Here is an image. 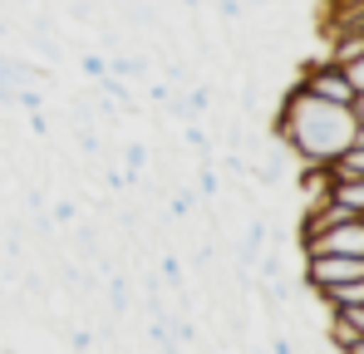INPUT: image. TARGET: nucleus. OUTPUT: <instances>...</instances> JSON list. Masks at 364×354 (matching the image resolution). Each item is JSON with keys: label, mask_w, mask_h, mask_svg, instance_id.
I'll list each match as a JSON object with an SVG mask.
<instances>
[{"label": "nucleus", "mask_w": 364, "mask_h": 354, "mask_svg": "<svg viewBox=\"0 0 364 354\" xmlns=\"http://www.w3.org/2000/svg\"><path fill=\"white\" fill-rule=\"evenodd\" d=\"M79 69H84L89 79H104V74H109V59L104 55H79Z\"/></svg>", "instance_id": "423d86ee"}, {"label": "nucleus", "mask_w": 364, "mask_h": 354, "mask_svg": "<svg viewBox=\"0 0 364 354\" xmlns=\"http://www.w3.org/2000/svg\"><path fill=\"white\" fill-rule=\"evenodd\" d=\"M301 89H310L315 99H330V104H355V84L345 79V69L340 64H330V59H310L301 64V79H296Z\"/></svg>", "instance_id": "7ed1b4c3"}, {"label": "nucleus", "mask_w": 364, "mask_h": 354, "mask_svg": "<svg viewBox=\"0 0 364 354\" xmlns=\"http://www.w3.org/2000/svg\"><path fill=\"white\" fill-rule=\"evenodd\" d=\"M330 202H340V207H350L355 217H364V177H335Z\"/></svg>", "instance_id": "39448f33"}, {"label": "nucleus", "mask_w": 364, "mask_h": 354, "mask_svg": "<svg viewBox=\"0 0 364 354\" xmlns=\"http://www.w3.org/2000/svg\"><path fill=\"white\" fill-rule=\"evenodd\" d=\"M355 128H360V118L350 104L315 99L301 84H291L281 94L276 118H271V138H281L296 153V163H335L355 143Z\"/></svg>", "instance_id": "f257e3e1"}, {"label": "nucleus", "mask_w": 364, "mask_h": 354, "mask_svg": "<svg viewBox=\"0 0 364 354\" xmlns=\"http://www.w3.org/2000/svg\"><path fill=\"white\" fill-rule=\"evenodd\" d=\"M340 69H345V79L355 84V94H364V55H360V59H350V64H340Z\"/></svg>", "instance_id": "0eeeda50"}, {"label": "nucleus", "mask_w": 364, "mask_h": 354, "mask_svg": "<svg viewBox=\"0 0 364 354\" xmlns=\"http://www.w3.org/2000/svg\"><path fill=\"white\" fill-rule=\"evenodd\" d=\"M315 251H335V256H364V217L335 222L330 232L310 236V241L301 246V256H315Z\"/></svg>", "instance_id": "20e7f679"}, {"label": "nucleus", "mask_w": 364, "mask_h": 354, "mask_svg": "<svg viewBox=\"0 0 364 354\" xmlns=\"http://www.w3.org/2000/svg\"><path fill=\"white\" fill-rule=\"evenodd\" d=\"M350 109H355V118L364 123V94H355V104H350Z\"/></svg>", "instance_id": "9d476101"}, {"label": "nucleus", "mask_w": 364, "mask_h": 354, "mask_svg": "<svg viewBox=\"0 0 364 354\" xmlns=\"http://www.w3.org/2000/svg\"><path fill=\"white\" fill-rule=\"evenodd\" d=\"M271 354H296V345H291V335H286V330H276V335H271Z\"/></svg>", "instance_id": "1a4fd4ad"}, {"label": "nucleus", "mask_w": 364, "mask_h": 354, "mask_svg": "<svg viewBox=\"0 0 364 354\" xmlns=\"http://www.w3.org/2000/svg\"><path fill=\"white\" fill-rule=\"evenodd\" d=\"M305 291H325L340 281H360L364 276V256H335V251H315L305 256Z\"/></svg>", "instance_id": "f03ea898"}, {"label": "nucleus", "mask_w": 364, "mask_h": 354, "mask_svg": "<svg viewBox=\"0 0 364 354\" xmlns=\"http://www.w3.org/2000/svg\"><path fill=\"white\" fill-rule=\"evenodd\" d=\"M360 30H364V15H360Z\"/></svg>", "instance_id": "f8f14e48"}, {"label": "nucleus", "mask_w": 364, "mask_h": 354, "mask_svg": "<svg viewBox=\"0 0 364 354\" xmlns=\"http://www.w3.org/2000/svg\"><path fill=\"white\" fill-rule=\"evenodd\" d=\"M345 354H364V335H360V340H355V345H350Z\"/></svg>", "instance_id": "9b49d317"}, {"label": "nucleus", "mask_w": 364, "mask_h": 354, "mask_svg": "<svg viewBox=\"0 0 364 354\" xmlns=\"http://www.w3.org/2000/svg\"><path fill=\"white\" fill-rule=\"evenodd\" d=\"M69 350L89 354V350H94V330H74V335H69Z\"/></svg>", "instance_id": "6e6552de"}]
</instances>
